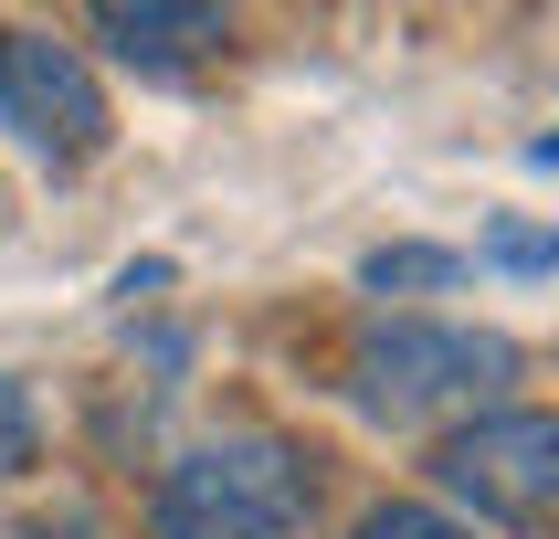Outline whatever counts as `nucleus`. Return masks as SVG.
I'll use <instances>...</instances> for the list:
<instances>
[{"label": "nucleus", "instance_id": "obj_1", "mask_svg": "<svg viewBox=\"0 0 559 539\" xmlns=\"http://www.w3.org/2000/svg\"><path fill=\"white\" fill-rule=\"evenodd\" d=\"M518 380V349L497 328H443V317H370L348 349V402L370 423H454L475 402H497Z\"/></svg>", "mask_w": 559, "mask_h": 539}, {"label": "nucleus", "instance_id": "obj_6", "mask_svg": "<svg viewBox=\"0 0 559 539\" xmlns=\"http://www.w3.org/2000/svg\"><path fill=\"white\" fill-rule=\"evenodd\" d=\"M465 276V254L443 244H380L370 265H359V285H380V296H412V285H454Z\"/></svg>", "mask_w": 559, "mask_h": 539}, {"label": "nucleus", "instance_id": "obj_4", "mask_svg": "<svg viewBox=\"0 0 559 539\" xmlns=\"http://www.w3.org/2000/svg\"><path fill=\"white\" fill-rule=\"evenodd\" d=\"M0 127L22 138L43 169H85L117 117H106V85H95V63L53 32H0Z\"/></svg>", "mask_w": 559, "mask_h": 539}, {"label": "nucleus", "instance_id": "obj_8", "mask_svg": "<svg viewBox=\"0 0 559 539\" xmlns=\"http://www.w3.org/2000/svg\"><path fill=\"white\" fill-rule=\"evenodd\" d=\"M32 455H43V423H32V391L11 371H0V476H22Z\"/></svg>", "mask_w": 559, "mask_h": 539}, {"label": "nucleus", "instance_id": "obj_5", "mask_svg": "<svg viewBox=\"0 0 559 539\" xmlns=\"http://www.w3.org/2000/svg\"><path fill=\"white\" fill-rule=\"evenodd\" d=\"M95 43H117V63H148V74H169V63H190V54H222L233 43V22L222 11H169V0H106L95 11Z\"/></svg>", "mask_w": 559, "mask_h": 539}, {"label": "nucleus", "instance_id": "obj_10", "mask_svg": "<svg viewBox=\"0 0 559 539\" xmlns=\"http://www.w3.org/2000/svg\"><path fill=\"white\" fill-rule=\"evenodd\" d=\"M528 169H559V138H538V149H528Z\"/></svg>", "mask_w": 559, "mask_h": 539}, {"label": "nucleus", "instance_id": "obj_7", "mask_svg": "<svg viewBox=\"0 0 559 539\" xmlns=\"http://www.w3.org/2000/svg\"><path fill=\"white\" fill-rule=\"evenodd\" d=\"M348 539H475L465 518H443V507H423V497H391V507H370Z\"/></svg>", "mask_w": 559, "mask_h": 539}, {"label": "nucleus", "instance_id": "obj_2", "mask_svg": "<svg viewBox=\"0 0 559 539\" xmlns=\"http://www.w3.org/2000/svg\"><path fill=\"white\" fill-rule=\"evenodd\" d=\"M307 455L285 434H222L190 444L180 466L158 476V539H296L307 529Z\"/></svg>", "mask_w": 559, "mask_h": 539}, {"label": "nucleus", "instance_id": "obj_3", "mask_svg": "<svg viewBox=\"0 0 559 539\" xmlns=\"http://www.w3.org/2000/svg\"><path fill=\"white\" fill-rule=\"evenodd\" d=\"M443 497L497 518L518 539H559V412H475L433 455Z\"/></svg>", "mask_w": 559, "mask_h": 539}, {"label": "nucleus", "instance_id": "obj_9", "mask_svg": "<svg viewBox=\"0 0 559 539\" xmlns=\"http://www.w3.org/2000/svg\"><path fill=\"white\" fill-rule=\"evenodd\" d=\"M486 265H507V276H549V265H559V233H528V222H507L497 244H486Z\"/></svg>", "mask_w": 559, "mask_h": 539}]
</instances>
